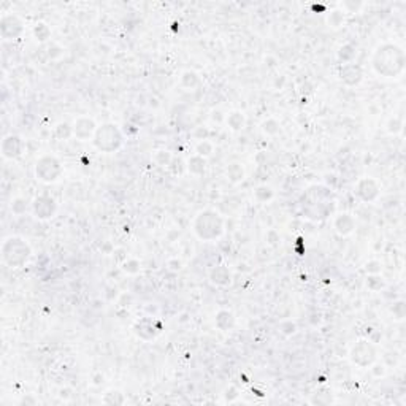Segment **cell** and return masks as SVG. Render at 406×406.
<instances>
[{
  "instance_id": "9c48e42d",
  "label": "cell",
  "mask_w": 406,
  "mask_h": 406,
  "mask_svg": "<svg viewBox=\"0 0 406 406\" xmlns=\"http://www.w3.org/2000/svg\"><path fill=\"white\" fill-rule=\"evenodd\" d=\"M355 194L362 202L365 203H373L376 202L381 196V186L375 180V178H360L355 184Z\"/></svg>"
},
{
  "instance_id": "5bb4252c",
  "label": "cell",
  "mask_w": 406,
  "mask_h": 406,
  "mask_svg": "<svg viewBox=\"0 0 406 406\" xmlns=\"http://www.w3.org/2000/svg\"><path fill=\"white\" fill-rule=\"evenodd\" d=\"M233 279L232 270L227 265H216L209 271V281L217 287H227L230 286V282Z\"/></svg>"
},
{
  "instance_id": "8fae6325",
  "label": "cell",
  "mask_w": 406,
  "mask_h": 406,
  "mask_svg": "<svg viewBox=\"0 0 406 406\" xmlns=\"http://www.w3.org/2000/svg\"><path fill=\"white\" fill-rule=\"evenodd\" d=\"M159 332H160V322L156 318H149V316H146V318L136 321L134 324V334L140 339H144V341L154 339L157 337Z\"/></svg>"
},
{
  "instance_id": "ab89813d",
  "label": "cell",
  "mask_w": 406,
  "mask_h": 406,
  "mask_svg": "<svg viewBox=\"0 0 406 406\" xmlns=\"http://www.w3.org/2000/svg\"><path fill=\"white\" fill-rule=\"evenodd\" d=\"M238 397H240V394H238V389H237V387L230 386L229 389H225V394H224V400H225V402L233 403L235 400L238 399Z\"/></svg>"
},
{
  "instance_id": "8992f818",
  "label": "cell",
  "mask_w": 406,
  "mask_h": 406,
  "mask_svg": "<svg viewBox=\"0 0 406 406\" xmlns=\"http://www.w3.org/2000/svg\"><path fill=\"white\" fill-rule=\"evenodd\" d=\"M349 359L359 368H370L376 362V347L370 339H359L349 351Z\"/></svg>"
},
{
  "instance_id": "4dcf8cb0",
  "label": "cell",
  "mask_w": 406,
  "mask_h": 406,
  "mask_svg": "<svg viewBox=\"0 0 406 406\" xmlns=\"http://www.w3.org/2000/svg\"><path fill=\"white\" fill-rule=\"evenodd\" d=\"M172 160H173V156H172V152H170V151L159 149V151H156V154H154V162H156V164L160 165V167H170Z\"/></svg>"
},
{
  "instance_id": "5b68a950",
  "label": "cell",
  "mask_w": 406,
  "mask_h": 406,
  "mask_svg": "<svg viewBox=\"0 0 406 406\" xmlns=\"http://www.w3.org/2000/svg\"><path fill=\"white\" fill-rule=\"evenodd\" d=\"M64 175V165L62 162L53 156V154H45L35 162V176L38 181L51 184L61 180Z\"/></svg>"
},
{
  "instance_id": "cb8c5ba5",
  "label": "cell",
  "mask_w": 406,
  "mask_h": 406,
  "mask_svg": "<svg viewBox=\"0 0 406 406\" xmlns=\"http://www.w3.org/2000/svg\"><path fill=\"white\" fill-rule=\"evenodd\" d=\"M254 199L259 203H269L274 199V191L270 188V186L261 184V186H257L254 191Z\"/></svg>"
},
{
  "instance_id": "b9f144b4",
  "label": "cell",
  "mask_w": 406,
  "mask_h": 406,
  "mask_svg": "<svg viewBox=\"0 0 406 406\" xmlns=\"http://www.w3.org/2000/svg\"><path fill=\"white\" fill-rule=\"evenodd\" d=\"M194 136H196L199 141L208 140V136H209V131H208L206 127H197L196 131H194Z\"/></svg>"
},
{
  "instance_id": "8d00e7d4",
  "label": "cell",
  "mask_w": 406,
  "mask_h": 406,
  "mask_svg": "<svg viewBox=\"0 0 406 406\" xmlns=\"http://www.w3.org/2000/svg\"><path fill=\"white\" fill-rule=\"evenodd\" d=\"M392 313H394V318H395L397 321H403V319H405V316H406V305H405L403 300H400V302L394 303Z\"/></svg>"
},
{
  "instance_id": "d4e9b609",
  "label": "cell",
  "mask_w": 406,
  "mask_h": 406,
  "mask_svg": "<svg viewBox=\"0 0 406 406\" xmlns=\"http://www.w3.org/2000/svg\"><path fill=\"white\" fill-rule=\"evenodd\" d=\"M29 208V200L24 197H14L10 203V209L14 216H22L27 213Z\"/></svg>"
},
{
  "instance_id": "ba28073f",
  "label": "cell",
  "mask_w": 406,
  "mask_h": 406,
  "mask_svg": "<svg viewBox=\"0 0 406 406\" xmlns=\"http://www.w3.org/2000/svg\"><path fill=\"white\" fill-rule=\"evenodd\" d=\"M24 34V22L13 13H6L0 18V35L3 40H18Z\"/></svg>"
},
{
  "instance_id": "e0dca14e",
  "label": "cell",
  "mask_w": 406,
  "mask_h": 406,
  "mask_svg": "<svg viewBox=\"0 0 406 406\" xmlns=\"http://www.w3.org/2000/svg\"><path fill=\"white\" fill-rule=\"evenodd\" d=\"M180 84L181 87L188 89V91H194V89H197L202 84V78L196 70H184L181 73Z\"/></svg>"
},
{
  "instance_id": "d6a6232c",
  "label": "cell",
  "mask_w": 406,
  "mask_h": 406,
  "mask_svg": "<svg viewBox=\"0 0 406 406\" xmlns=\"http://www.w3.org/2000/svg\"><path fill=\"white\" fill-rule=\"evenodd\" d=\"M386 131L391 134V135H397V134H400L403 131V121L400 118H391L387 121V124H386Z\"/></svg>"
},
{
  "instance_id": "44dd1931",
  "label": "cell",
  "mask_w": 406,
  "mask_h": 406,
  "mask_svg": "<svg viewBox=\"0 0 406 406\" xmlns=\"http://www.w3.org/2000/svg\"><path fill=\"white\" fill-rule=\"evenodd\" d=\"M127 402L126 395L119 391V389H108L107 392L103 394L102 397V403L105 405H115V406H119V405H124Z\"/></svg>"
},
{
  "instance_id": "4316f807",
  "label": "cell",
  "mask_w": 406,
  "mask_h": 406,
  "mask_svg": "<svg viewBox=\"0 0 406 406\" xmlns=\"http://www.w3.org/2000/svg\"><path fill=\"white\" fill-rule=\"evenodd\" d=\"M261 129L265 135L269 136H273V135H278L279 131H281V124L279 121H276L274 118H267L264 123L261 124Z\"/></svg>"
},
{
  "instance_id": "d590c367",
  "label": "cell",
  "mask_w": 406,
  "mask_h": 406,
  "mask_svg": "<svg viewBox=\"0 0 406 406\" xmlns=\"http://www.w3.org/2000/svg\"><path fill=\"white\" fill-rule=\"evenodd\" d=\"M265 241H267V245H270V246H279V243H281V235L278 230H274V229H270L269 232H267L265 235Z\"/></svg>"
},
{
  "instance_id": "d6986e66",
  "label": "cell",
  "mask_w": 406,
  "mask_h": 406,
  "mask_svg": "<svg viewBox=\"0 0 406 406\" xmlns=\"http://www.w3.org/2000/svg\"><path fill=\"white\" fill-rule=\"evenodd\" d=\"M357 46L352 43H344L343 46H339V50L337 51V59L341 62V66L344 64H351L357 58Z\"/></svg>"
},
{
  "instance_id": "4fadbf2b",
  "label": "cell",
  "mask_w": 406,
  "mask_h": 406,
  "mask_svg": "<svg viewBox=\"0 0 406 406\" xmlns=\"http://www.w3.org/2000/svg\"><path fill=\"white\" fill-rule=\"evenodd\" d=\"M339 79L343 81V84L354 87L359 86L363 79V68L359 66V64L351 62V64H344V66L339 67Z\"/></svg>"
},
{
  "instance_id": "f35d334b",
  "label": "cell",
  "mask_w": 406,
  "mask_h": 406,
  "mask_svg": "<svg viewBox=\"0 0 406 406\" xmlns=\"http://www.w3.org/2000/svg\"><path fill=\"white\" fill-rule=\"evenodd\" d=\"M370 371H371V375L375 376V378H383L386 375L387 368H386L384 363H376L375 362L373 365H370Z\"/></svg>"
},
{
  "instance_id": "52a82bcc",
  "label": "cell",
  "mask_w": 406,
  "mask_h": 406,
  "mask_svg": "<svg viewBox=\"0 0 406 406\" xmlns=\"http://www.w3.org/2000/svg\"><path fill=\"white\" fill-rule=\"evenodd\" d=\"M32 213L38 221H50L58 213V203L50 196H38L30 203Z\"/></svg>"
},
{
  "instance_id": "3957f363",
  "label": "cell",
  "mask_w": 406,
  "mask_h": 406,
  "mask_svg": "<svg viewBox=\"0 0 406 406\" xmlns=\"http://www.w3.org/2000/svg\"><path fill=\"white\" fill-rule=\"evenodd\" d=\"M126 140V135L123 129L113 123H105L97 127V131L92 138V144L95 149L105 154H113L123 148Z\"/></svg>"
},
{
  "instance_id": "484cf974",
  "label": "cell",
  "mask_w": 406,
  "mask_h": 406,
  "mask_svg": "<svg viewBox=\"0 0 406 406\" xmlns=\"http://www.w3.org/2000/svg\"><path fill=\"white\" fill-rule=\"evenodd\" d=\"M346 16L343 10H332L327 16V24L330 29H339L344 24Z\"/></svg>"
},
{
  "instance_id": "60d3db41",
  "label": "cell",
  "mask_w": 406,
  "mask_h": 406,
  "mask_svg": "<svg viewBox=\"0 0 406 406\" xmlns=\"http://www.w3.org/2000/svg\"><path fill=\"white\" fill-rule=\"evenodd\" d=\"M167 269L170 271H175L178 273L181 269H183V262H181V259H178V257H173V259H168L167 261Z\"/></svg>"
},
{
  "instance_id": "7a4b0ae2",
  "label": "cell",
  "mask_w": 406,
  "mask_h": 406,
  "mask_svg": "<svg viewBox=\"0 0 406 406\" xmlns=\"http://www.w3.org/2000/svg\"><path fill=\"white\" fill-rule=\"evenodd\" d=\"M192 230L202 241H216L224 235L225 221L214 209H203L194 217Z\"/></svg>"
},
{
  "instance_id": "f6af8a7d",
  "label": "cell",
  "mask_w": 406,
  "mask_h": 406,
  "mask_svg": "<svg viewBox=\"0 0 406 406\" xmlns=\"http://www.w3.org/2000/svg\"><path fill=\"white\" fill-rule=\"evenodd\" d=\"M102 383H103V375H99L97 378H94V384L95 386H100Z\"/></svg>"
},
{
  "instance_id": "ee69618b",
  "label": "cell",
  "mask_w": 406,
  "mask_h": 406,
  "mask_svg": "<svg viewBox=\"0 0 406 406\" xmlns=\"http://www.w3.org/2000/svg\"><path fill=\"white\" fill-rule=\"evenodd\" d=\"M211 119L216 121V123H221V121H225V116L222 115V111H213L211 113Z\"/></svg>"
},
{
  "instance_id": "836d02e7",
  "label": "cell",
  "mask_w": 406,
  "mask_h": 406,
  "mask_svg": "<svg viewBox=\"0 0 406 406\" xmlns=\"http://www.w3.org/2000/svg\"><path fill=\"white\" fill-rule=\"evenodd\" d=\"M279 332L284 337H292L297 332V324L294 321H282L279 324Z\"/></svg>"
},
{
  "instance_id": "1f68e13d",
  "label": "cell",
  "mask_w": 406,
  "mask_h": 406,
  "mask_svg": "<svg viewBox=\"0 0 406 406\" xmlns=\"http://www.w3.org/2000/svg\"><path fill=\"white\" fill-rule=\"evenodd\" d=\"M213 149H214V146L213 143H211L209 140H203V141H199L197 146H196V154H199V156L202 157H209L211 154H213Z\"/></svg>"
},
{
  "instance_id": "f546056e",
  "label": "cell",
  "mask_w": 406,
  "mask_h": 406,
  "mask_svg": "<svg viewBox=\"0 0 406 406\" xmlns=\"http://www.w3.org/2000/svg\"><path fill=\"white\" fill-rule=\"evenodd\" d=\"M121 269H123V271L129 276H136L141 271V264H140V261L131 257V259H127L124 264H121Z\"/></svg>"
},
{
  "instance_id": "603a6c76",
  "label": "cell",
  "mask_w": 406,
  "mask_h": 406,
  "mask_svg": "<svg viewBox=\"0 0 406 406\" xmlns=\"http://www.w3.org/2000/svg\"><path fill=\"white\" fill-rule=\"evenodd\" d=\"M227 178H229V181L233 183V184H238L241 183L243 180H245V168H243L240 164H237V162H233V164H230L229 167H227Z\"/></svg>"
},
{
  "instance_id": "2e32d148",
  "label": "cell",
  "mask_w": 406,
  "mask_h": 406,
  "mask_svg": "<svg viewBox=\"0 0 406 406\" xmlns=\"http://www.w3.org/2000/svg\"><path fill=\"white\" fill-rule=\"evenodd\" d=\"M214 326L221 332H229L235 327V314L230 310H219L214 316Z\"/></svg>"
},
{
  "instance_id": "ffe728a7",
  "label": "cell",
  "mask_w": 406,
  "mask_h": 406,
  "mask_svg": "<svg viewBox=\"0 0 406 406\" xmlns=\"http://www.w3.org/2000/svg\"><path fill=\"white\" fill-rule=\"evenodd\" d=\"M186 167H188V172L192 176H202L206 170V159L199 156V154H194V156L188 159V165Z\"/></svg>"
},
{
  "instance_id": "f1b7e54d",
  "label": "cell",
  "mask_w": 406,
  "mask_h": 406,
  "mask_svg": "<svg viewBox=\"0 0 406 406\" xmlns=\"http://www.w3.org/2000/svg\"><path fill=\"white\" fill-rule=\"evenodd\" d=\"M367 287L371 292H381L386 289V281L381 274H368L367 278Z\"/></svg>"
},
{
  "instance_id": "ac0fdd59",
  "label": "cell",
  "mask_w": 406,
  "mask_h": 406,
  "mask_svg": "<svg viewBox=\"0 0 406 406\" xmlns=\"http://www.w3.org/2000/svg\"><path fill=\"white\" fill-rule=\"evenodd\" d=\"M225 124L229 126L230 131H233V132H240V131H243V129H245V126H246V116L243 115L241 111H238V110L230 111L229 115L225 116Z\"/></svg>"
},
{
  "instance_id": "30bf717a",
  "label": "cell",
  "mask_w": 406,
  "mask_h": 406,
  "mask_svg": "<svg viewBox=\"0 0 406 406\" xmlns=\"http://www.w3.org/2000/svg\"><path fill=\"white\" fill-rule=\"evenodd\" d=\"M24 149H26V143L19 136V135H6L3 136L2 143H0V152H2L3 159H8V160H14L21 157L24 154Z\"/></svg>"
},
{
  "instance_id": "7bdbcfd3",
  "label": "cell",
  "mask_w": 406,
  "mask_h": 406,
  "mask_svg": "<svg viewBox=\"0 0 406 406\" xmlns=\"http://www.w3.org/2000/svg\"><path fill=\"white\" fill-rule=\"evenodd\" d=\"M360 6H362V3H359V2H357V3H354V2H344L343 3V8H344L346 11H349V13H355Z\"/></svg>"
},
{
  "instance_id": "7c38bea8",
  "label": "cell",
  "mask_w": 406,
  "mask_h": 406,
  "mask_svg": "<svg viewBox=\"0 0 406 406\" xmlns=\"http://www.w3.org/2000/svg\"><path fill=\"white\" fill-rule=\"evenodd\" d=\"M71 126H73V136H75L76 140H79V141L92 140L97 127H99L95 124V121L92 118H89V116L76 118L75 123H73Z\"/></svg>"
},
{
  "instance_id": "9a60e30c",
  "label": "cell",
  "mask_w": 406,
  "mask_h": 406,
  "mask_svg": "<svg viewBox=\"0 0 406 406\" xmlns=\"http://www.w3.org/2000/svg\"><path fill=\"white\" fill-rule=\"evenodd\" d=\"M334 227L335 232L341 237H347L355 230V217L349 213H339L334 219Z\"/></svg>"
},
{
  "instance_id": "277c9868",
  "label": "cell",
  "mask_w": 406,
  "mask_h": 406,
  "mask_svg": "<svg viewBox=\"0 0 406 406\" xmlns=\"http://www.w3.org/2000/svg\"><path fill=\"white\" fill-rule=\"evenodd\" d=\"M2 261L10 269H21L24 267L32 256V248L29 243L21 237H8L2 243Z\"/></svg>"
},
{
  "instance_id": "7402d4cb",
  "label": "cell",
  "mask_w": 406,
  "mask_h": 406,
  "mask_svg": "<svg viewBox=\"0 0 406 406\" xmlns=\"http://www.w3.org/2000/svg\"><path fill=\"white\" fill-rule=\"evenodd\" d=\"M32 34H34L38 43H46L48 40L51 38V29L45 22H37L35 26L32 27Z\"/></svg>"
},
{
  "instance_id": "74e56055",
  "label": "cell",
  "mask_w": 406,
  "mask_h": 406,
  "mask_svg": "<svg viewBox=\"0 0 406 406\" xmlns=\"http://www.w3.org/2000/svg\"><path fill=\"white\" fill-rule=\"evenodd\" d=\"M365 271H367L368 274H381V271H383V265H381L379 261H370V262H367V265H365Z\"/></svg>"
},
{
  "instance_id": "83f0119b",
  "label": "cell",
  "mask_w": 406,
  "mask_h": 406,
  "mask_svg": "<svg viewBox=\"0 0 406 406\" xmlns=\"http://www.w3.org/2000/svg\"><path fill=\"white\" fill-rule=\"evenodd\" d=\"M54 136L58 140H68V138L73 136V126L68 123H59L58 126L54 127Z\"/></svg>"
},
{
  "instance_id": "6da1fadb",
  "label": "cell",
  "mask_w": 406,
  "mask_h": 406,
  "mask_svg": "<svg viewBox=\"0 0 406 406\" xmlns=\"http://www.w3.org/2000/svg\"><path fill=\"white\" fill-rule=\"evenodd\" d=\"M371 67L376 75L383 78H399L406 67V54L403 48L395 43H383L376 46L371 56Z\"/></svg>"
},
{
  "instance_id": "e575fe53",
  "label": "cell",
  "mask_w": 406,
  "mask_h": 406,
  "mask_svg": "<svg viewBox=\"0 0 406 406\" xmlns=\"http://www.w3.org/2000/svg\"><path fill=\"white\" fill-rule=\"evenodd\" d=\"M332 402V394H326V392H316L311 397V403L313 405H329Z\"/></svg>"
}]
</instances>
